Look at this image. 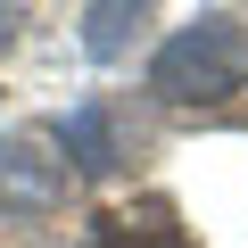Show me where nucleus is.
I'll use <instances>...</instances> for the list:
<instances>
[{"instance_id":"f257e3e1","label":"nucleus","mask_w":248,"mask_h":248,"mask_svg":"<svg viewBox=\"0 0 248 248\" xmlns=\"http://www.w3.org/2000/svg\"><path fill=\"white\" fill-rule=\"evenodd\" d=\"M149 91L174 99V108H207V99L248 91V25L240 17H199V25L166 33L157 58H149Z\"/></svg>"},{"instance_id":"f03ea898","label":"nucleus","mask_w":248,"mask_h":248,"mask_svg":"<svg viewBox=\"0 0 248 248\" xmlns=\"http://www.w3.org/2000/svg\"><path fill=\"white\" fill-rule=\"evenodd\" d=\"M58 141L50 133H9L0 141V207H17V215H42L66 199V157H50Z\"/></svg>"},{"instance_id":"7ed1b4c3","label":"nucleus","mask_w":248,"mask_h":248,"mask_svg":"<svg viewBox=\"0 0 248 248\" xmlns=\"http://www.w3.org/2000/svg\"><path fill=\"white\" fill-rule=\"evenodd\" d=\"M50 141L83 166V174H116L124 166V141H116V124H108V108H75L66 124H50Z\"/></svg>"},{"instance_id":"20e7f679","label":"nucleus","mask_w":248,"mask_h":248,"mask_svg":"<svg viewBox=\"0 0 248 248\" xmlns=\"http://www.w3.org/2000/svg\"><path fill=\"white\" fill-rule=\"evenodd\" d=\"M99 248H190V240L174 232V207L149 199V207H133V215H108V223H99Z\"/></svg>"},{"instance_id":"39448f33","label":"nucleus","mask_w":248,"mask_h":248,"mask_svg":"<svg viewBox=\"0 0 248 248\" xmlns=\"http://www.w3.org/2000/svg\"><path fill=\"white\" fill-rule=\"evenodd\" d=\"M83 25H91V33H83V42H91V58H116V50H124V33L141 25V9H91Z\"/></svg>"}]
</instances>
